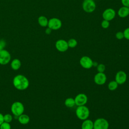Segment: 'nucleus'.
I'll return each instance as SVG.
<instances>
[{
  "mask_svg": "<svg viewBox=\"0 0 129 129\" xmlns=\"http://www.w3.org/2000/svg\"><path fill=\"white\" fill-rule=\"evenodd\" d=\"M11 59V54L8 50L5 49L0 50V64H7L10 62Z\"/></svg>",
  "mask_w": 129,
  "mask_h": 129,
  "instance_id": "obj_5",
  "label": "nucleus"
},
{
  "mask_svg": "<svg viewBox=\"0 0 129 129\" xmlns=\"http://www.w3.org/2000/svg\"><path fill=\"white\" fill-rule=\"evenodd\" d=\"M64 104L67 107L71 108L74 106L76 104L74 99H73V98H68L66 99L64 101Z\"/></svg>",
  "mask_w": 129,
  "mask_h": 129,
  "instance_id": "obj_19",
  "label": "nucleus"
},
{
  "mask_svg": "<svg viewBox=\"0 0 129 129\" xmlns=\"http://www.w3.org/2000/svg\"><path fill=\"white\" fill-rule=\"evenodd\" d=\"M38 23L40 26L43 27H45L47 26L48 20L47 18L44 16H39L38 18Z\"/></svg>",
  "mask_w": 129,
  "mask_h": 129,
  "instance_id": "obj_18",
  "label": "nucleus"
},
{
  "mask_svg": "<svg viewBox=\"0 0 129 129\" xmlns=\"http://www.w3.org/2000/svg\"><path fill=\"white\" fill-rule=\"evenodd\" d=\"M97 69L99 73H103L105 69V66L104 64L100 63L97 66Z\"/></svg>",
  "mask_w": 129,
  "mask_h": 129,
  "instance_id": "obj_24",
  "label": "nucleus"
},
{
  "mask_svg": "<svg viewBox=\"0 0 129 129\" xmlns=\"http://www.w3.org/2000/svg\"><path fill=\"white\" fill-rule=\"evenodd\" d=\"M55 47L60 52H64L69 48L68 42L63 39H59L55 42Z\"/></svg>",
  "mask_w": 129,
  "mask_h": 129,
  "instance_id": "obj_11",
  "label": "nucleus"
},
{
  "mask_svg": "<svg viewBox=\"0 0 129 129\" xmlns=\"http://www.w3.org/2000/svg\"><path fill=\"white\" fill-rule=\"evenodd\" d=\"M101 26L104 29H107L109 27V21L104 20L102 21V22H101Z\"/></svg>",
  "mask_w": 129,
  "mask_h": 129,
  "instance_id": "obj_25",
  "label": "nucleus"
},
{
  "mask_svg": "<svg viewBox=\"0 0 129 129\" xmlns=\"http://www.w3.org/2000/svg\"><path fill=\"white\" fill-rule=\"evenodd\" d=\"M126 78L127 75L126 73L122 71H120L116 73L115 77V81L118 84L121 85L125 82Z\"/></svg>",
  "mask_w": 129,
  "mask_h": 129,
  "instance_id": "obj_12",
  "label": "nucleus"
},
{
  "mask_svg": "<svg viewBox=\"0 0 129 129\" xmlns=\"http://www.w3.org/2000/svg\"><path fill=\"white\" fill-rule=\"evenodd\" d=\"M123 35H124V37L127 39L129 40V27L126 28L124 31H123Z\"/></svg>",
  "mask_w": 129,
  "mask_h": 129,
  "instance_id": "obj_28",
  "label": "nucleus"
},
{
  "mask_svg": "<svg viewBox=\"0 0 129 129\" xmlns=\"http://www.w3.org/2000/svg\"><path fill=\"white\" fill-rule=\"evenodd\" d=\"M94 123L90 119H85L81 125L82 129H93Z\"/></svg>",
  "mask_w": 129,
  "mask_h": 129,
  "instance_id": "obj_16",
  "label": "nucleus"
},
{
  "mask_svg": "<svg viewBox=\"0 0 129 129\" xmlns=\"http://www.w3.org/2000/svg\"><path fill=\"white\" fill-rule=\"evenodd\" d=\"M93 61L90 57L87 56H84L82 57L80 60V63L81 66L86 69H89L93 66Z\"/></svg>",
  "mask_w": 129,
  "mask_h": 129,
  "instance_id": "obj_8",
  "label": "nucleus"
},
{
  "mask_svg": "<svg viewBox=\"0 0 129 129\" xmlns=\"http://www.w3.org/2000/svg\"><path fill=\"white\" fill-rule=\"evenodd\" d=\"M0 129H11V126L10 123L3 122L0 125Z\"/></svg>",
  "mask_w": 129,
  "mask_h": 129,
  "instance_id": "obj_23",
  "label": "nucleus"
},
{
  "mask_svg": "<svg viewBox=\"0 0 129 129\" xmlns=\"http://www.w3.org/2000/svg\"><path fill=\"white\" fill-rule=\"evenodd\" d=\"M21 66V62L20 59L18 58L14 59L11 62V68L15 70H19Z\"/></svg>",
  "mask_w": 129,
  "mask_h": 129,
  "instance_id": "obj_17",
  "label": "nucleus"
},
{
  "mask_svg": "<svg viewBox=\"0 0 129 129\" xmlns=\"http://www.w3.org/2000/svg\"><path fill=\"white\" fill-rule=\"evenodd\" d=\"M77 41L75 39L72 38L69 39V40L68 41V44L69 46V47L71 48H74L76 47L77 45Z\"/></svg>",
  "mask_w": 129,
  "mask_h": 129,
  "instance_id": "obj_21",
  "label": "nucleus"
},
{
  "mask_svg": "<svg viewBox=\"0 0 129 129\" xmlns=\"http://www.w3.org/2000/svg\"><path fill=\"white\" fill-rule=\"evenodd\" d=\"M84 1H86V0H84Z\"/></svg>",
  "mask_w": 129,
  "mask_h": 129,
  "instance_id": "obj_33",
  "label": "nucleus"
},
{
  "mask_svg": "<svg viewBox=\"0 0 129 129\" xmlns=\"http://www.w3.org/2000/svg\"><path fill=\"white\" fill-rule=\"evenodd\" d=\"M116 15V13L114 10L111 8L106 9L102 14V17L104 20L110 21L113 19Z\"/></svg>",
  "mask_w": 129,
  "mask_h": 129,
  "instance_id": "obj_9",
  "label": "nucleus"
},
{
  "mask_svg": "<svg viewBox=\"0 0 129 129\" xmlns=\"http://www.w3.org/2000/svg\"><path fill=\"white\" fill-rule=\"evenodd\" d=\"M75 104L77 106H82L86 104L88 100V98L86 95L84 93L78 94L74 99Z\"/></svg>",
  "mask_w": 129,
  "mask_h": 129,
  "instance_id": "obj_10",
  "label": "nucleus"
},
{
  "mask_svg": "<svg viewBox=\"0 0 129 129\" xmlns=\"http://www.w3.org/2000/svg\"><path fill=\"white\" fill-rule=\"evenodd\" d=\"M118 15L121 18H125L129 15V8L123 6L119 8L117 12Z\"/></svg>",
  "mask_w": 129,
  "mask_h": 129,
  "instance_id": "obj_14",
  "label": "nucleus"
},
{
  "mask_svg": "<svg viewBox=\"0 0 129 129\" xmlns=\"http://www.w3.org/2000/svg\"><path fill=\"white\" fill-rule=\"evenodd\" d=\"M4 122V115L0 113V125L3 122Z\"/></svg>",
  "mask_w": 129,
  "mask_h": 129,
  "instance_id": "obj_30",
  "label": "nucleus"
},
{
  "mask_svg": "<svg viewBox=\"0 0 129 129\" xmlns=\"http://www.w3.org/2000/svg\"><path fill=\"white\" fill-rule=\"evenodd\" d=\"M121 2L123 6L129 7V0H121Z\"/></svg>",
  "mask_w": 129,
  "mask_h": 129,
  "instance_id": "obj_29",
  "label": "nucleus"
},
{
  "mask_svg": "<svg viewBox=\"0 0 129 129\" xmlns=\"http://www.w3.org/2000/svg\"><path fill=\"white\" fill-rule=\"evenodd\" d=\"M19 122L22 124H27L30 121L29 116L25 114H22L18 117Z\"/></svg>",
  "mask_w": 129,
  "mask_h": 129,
  "instance_id": "obj_15",
  "label": "nucleus"
},
{
  "mask_svg": "<svg viewBox=\"0 0 129 129\" xmlns=\"http://www.w3.org/2000/svg\"><path fill=\"white\" fill-rule=\"evenodd\" d=\"M98 66V63L97 62H93V66L97 67Z\"/></svg>",
  "mask_w": 129,
  "mask_h": 129,
  "instance_id": "obj_32",
  "label": "nucleus"
},
{
  "mask_svg": "<svg viewBox=\"0 0 129 129\" xmlns=\"http://www.w3.org/2000/svg\"><path fill=\"white\" fill-rule=\"evenodd\" d=\"M118 87V84L115 81H112L110 82L108 85V89L111 91L115 90Z\"/></svg>",
  "mask_w": 129,
  "mask_h": 129,
  "instance_id": "obj_20",
  "label": "nucleus"
},
{
  "mask_svg": "<svg viewBox=\"0 0 129 129\" xmlns=\"http://www.w3.org/2000/svg\"><path fill=\"white\" fill-rule=\"evenodd\" d=\"M94 80L95 83L97 85H103L106 81V76L104 73L98 72L95 75Z\"/></svg>",
  "mask_w": 129,
  "mask_h": 129,
  "instance_id": "obj_13",
  "label": "nucleus"
},
{
  "mask_svg": "<svg viewBox=\"0 0 129 129\" xmlns=\"http://www.w3.org/2000/svg\"><path fill=\"white\" fill-rule=\"evenodd\" d=\"M11 110L15 116L18 117L23 113L24 106L22 103L20 101H15L11 105Z\"/></svg>",
  "mask_w": 129,
  "mask_h": 129,
  "instance_id": "obj_3",
  "label": "nucleus"
},
{
  "mask_svg": "<svg viewBox=\"0 0 129 129\" xmlns=\"http://www.w3.org/2000/svg\"><path fill=\"white\" fill-rule=\"evenodd\" d=\"M128 8H129V7H128Z\"/></svg>",
  "mask_w": 129,
  "mask_h": 129,
  "instance_id": "obj_34",
  "label": "nucleus"
},
{
  "mask_svg": "<svg viewBox=\"0 0 129 129\" xmlns=\"http://www.w3.org/2000/svg\"><path fill=\"white\" fill-rule=\"evenodd\" d=\"M93 123V129H108L109 127L108 122L103 118H97Z\"/></svg>",
  "mask_w": 129,
  "mask_h": 129,
  "instance_id": "obj_4",
  "label": "nucleus"
},
{
  "mask_svg": "<svg viewBox=\"0 0 129 129\" xmlns=\"http://www.w3.org/2000/svg\"><path fill=\"white\" fill-rule=\"evenodd\" d=\"M13 120V116L10 114H6L4 115V122L10 123Z\"/></svg>",
  "mask_w": 129,
  "mask_h": 129,
  "instance_id": "obj_22",
  "label": "nucleus"
},
{
  "mask_svg": "<svg viewBox=\"0 0 129 129\" xmlns=\"http://www.w3.org/2000/svg\"><path fill=\"white\" fill-rule=\"evenodd\" d=\"M61 26L62 22L61 20L57 18H52L48 20L47 26L51 30H58L61 28Z\"/></svg>",
  "mask_w": 129,
  "mask_h": 129,
  "instance_id": "obj_6",
  "label": "nucleus"
},
{
  "mask_svg": "<svg viewBox=\"0 0 129 129\" xmlns=\"http://www.w3.org/2000/svg\"><path fill=\"white\" fill-rule=\"evenodd\" d=\"M76 114L79 119L84 120L89 117L90 111L88 108L86 106H79L76 109Z\"/></svg>",
  "mask_w": 129,
  "mask_h": 129,
  "instance_id": "obj_2",
  "label": "nucleus"
},
{
  "mask_svg": "<svg viewBox=\"0 0 129 129\" xmlns=\"http://www.w3.org/2000/svg\"><path fill=\"white\" fill-rule=\"evenodd\" d=\"M115 37L117 39L120 40L122 39V38H124V35H123V33L121 31H119L117 32L116 34H115Z\"/></svg>",
  "mask_w": 129,
  "mask_h": 129,
  "instance_id": "obj_26",
  "label": "nucleus"
},
{
  "mask_svg": "<svg viewBox=\"0 0 129 129\" xmlns=\"http://www.w3.org/2000/svg\"><path fill=\"white\" fill-rule=\"evenodd\" d=\"M13 84L16 89L18 90H24L27 89L29 85L28 79L23 75H16L13 80Z\"/></svg>",
  "mask_w": 129,
  "mask_h": 129,
  "instance_id": "obj_1",
  "label": "nucleus"
},
{
  "mask_svg": "<svg viewBox=\"0 0 129 129\" xmlns=\"http://www.w3.org/2000/svg\"><path fill=\"white\" fill-rule=\"evenodd\" d=\"M51 31H52V30L50 29V28H49V27H48V28H47L46 29H45V33L46 34H50V33H51Z\"/></svg>",
  "mask_w": 129,
  "mask_h": 129,
  "instance_id": "obj_31",
  "label": "nucleus"
},
{
  "mask_svg": "<svg viewBox=\"0 0 129 129\" xmlns=\"http://www.w3.org/2000/svg\"><path fill=\"white\" fill-rule=\"evenodd\" d=\"M82 7L86 12L92 13L96 9V4L93 0H86L83 3Z\"/></svg>",
  "mask_w": 129,
  "mask_h": 129,
  "instance_id": "obj_7",
  "label": "nucleus"
},
{
  "mask_svg": "<svg viewBox=\"0 0 129 129\" xmlns=\"http://www.w3.org/2000/svg\"><path fill=\"white\" fill-rule=\"evenodd\" d=\"M6 46V42L4 39L0 40V50L4 49Z\"/></svg>",
  "mask_w": 129,
  "mask_h": 129,
  "instance_id": "obj_27",
  "label": "nucleus"
}]
</instances>
